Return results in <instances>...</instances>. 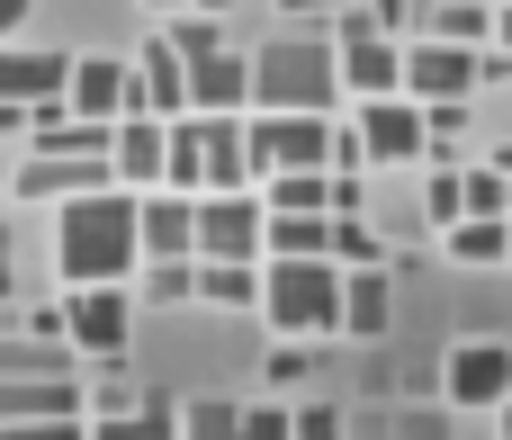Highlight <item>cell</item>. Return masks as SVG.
I'll return each mask as SVG.
<instances>
[{
    "mask_svg": "<svg viewBox=\"0 0 512 440\" xmlns=\"http://www.w3.org/2000/svg\"><path fill=\"white\" fill-rule=\"evenodd\" d=\"M135 189H90V198H63V225H54V270L63 288H126L135 279Z\"/></svg>",
    "mask_w": 512,
    "mask_h": 440,
    "instance_id": "6da1fadb",
    "label": "cell"
},
{
    "mask_svg": "<svg viewBox=\"0 0 512 440\" xmlns=\"http://www.w3.org/2000/svg\"><path fill=\"white\" fill-rule=\"evenodd\" d=\"M342 81H333V45L324 36H270L252 54V108H279V117H333Z\"/></svg>",
    "mask_w": 512,
    "mask_h": 440,
    "instance_id": "7a4b0ae2",
    "label": "cell"
},
{
    "mask_svg": "<svg viewBox=\"0 0 512 440\" xmlns=\"http://www.w3.org/2000/svg\"><path fill=\"white\" fill-rule=\"evenodd\" d=\"M261 315L279 342L342 333V270L333 261H261Z\"/></svg>",
    "mask_w": 512,
    "mask_h": 440,
    "instance_id": "3957f363",
    "label": "cell"
},
{
    "mask_svg": "<svg viewBox=\"0 0 512 440\" xmlns=\"http://www.w3.org/2000/svg\"><path fill=\"white\" fill-rule=\"evenodd\" d=\"M243 153H252V180H270V171H324V162H333V117L252 108V117H243Z\"/></svg>",
    "mask_w": 512,
    "mask_h": 440,
    "instance_id": "277c9868",
    "label": "cell"
},
{
    "mask_svg": "<svg viewBox=\"0 0 512 440\" xmlns=\"http://www.w3.org/2000/svg\"><path fill=\"white\" fill-rule=\"evenodd\" d=\"M189 261H261V198L252 189H207L198 198Z\"/></svg>",
    "mask_w": 512,
    "mask_h": 440,
    "instance_id": "5b68a950",
    "label": "cell"
},
{
    "mask_svg": "<svg viewBox=\"0 0 512 440\" xmlns=\"http://www.w3.org/2000/svg\"><path fill=\"white\" fill-rule=\"evenodd\" d=\"M63 342H72L81 360L117 369V360H126V288H72V297H63Z\"/></svg>",
    "mask_w": 512,
    "mask_h": 440,
    "instance_id": "8992f818",
    "label": "cell"
},
{
    "mask_svg": "<svg viewBox=\"0 0 512 440\" xmlns=\"http://www.w3.org/2000/svg\"><path fill=\"white\" fill-rule=\"evenodd\" d=\"M135 108V72L117 54H72L63 72V117H90V126H117Z\"/></svg>",
    "mask_w": 512,
    "mask_h": 440,
    "instance_id": "52a82bcc",
    "label": "cell"
},
{
    "mask_svg": "<svg viewBox=\"0 0 512 440\" xmlns=\"http://www.w3.org/2000/svg\"><path fill=\"white\" fill-rule=\"evenodd\" d=\"M414 108H441V99H468L477 90V54L468 45H441V36H423V45H405V81H396Z\"/></svg>",
    "mask_w": 512,
    "mask_h": 440,
    "instance_id": "ba28073f",
    "label": "cell"
},
{
    "mask_svg": "<svg viewBox=\"0 0 512 440\" xmlns=\"http://www.w3.org/2000/svg\"><path fill=\"white\" fill-rule=\"evenodd\" d=\"M0 189L9 198H90V189H108V153H27Z\"/></svg>",
    "mask_w": 512,
    "mask_h": 440,
    "instance_id": "9c48e42d",
    "label": "cell"
},
{
    "mask_svg": "<svg viewBox=\"0 0 512 440\" xmlns=\"http://www.w3.org/2000/svg\"><path fill=\"white\" fill-rule=\"evenodd\" d=\"M351 135H360V162H378V171H387V162H414V153H423V108H414L405 90H396V99H360V126H351Z\"/></svg>",
    "mask_w": 512,
    "mask_h": 440,
    "instance_id": "30bf717a",
    "label": "cell"
},
{
    "mask_svg": "<svg viewBox=\"0 0 512 440\" xmlns=\"http://www.w3.org/2000/svg\"><path fill=\"white\" fill-rule=\"evenodd\" d=\"M333 81H342L351 99H396L405 45H396V36H342V45H333Z\"/></svg>",
    "mask_w": 512,
    "mask_h": 440,
    "instance_id": "8fae6325",
    "label": "cell"
},
{
    "mask_svg": "<svg viewBox=\"0 0 512 440\" xmlns=\"http://www.w3.org/2000/svg\"><path fill=\"white\" fill-rule=\"evenodd\" d=\"M180 72H189V117H243L252 108V63L234 45H216V54L180 63Z\"/></svg>",
    "mask_w": 512,
    "mask_h": 440,
    "instance_id": "7c38bea8",
    "label": "cell"
},
{
    "mask_svg": "<svg viewBox=\"0 0 512 440\" xmlns=\"http://www.w3.org/2000/svg\"><path fill=\"white\" fill-rule=\"evenodd\" d=\"M189 234H198V198H180V189L135 198V252L144 261H189Z\"/></svg>",
    "mask_w": 512,
    "mask_h": 440,
    "instance_id": "4fadbf2b",
    "label": "cell"
},
{
    "mask_svg": "<svg viewBox=\"0 0 512 440\" xmlns=\"http://www.w3.org/2000/svg\"><path fill=\"white\" fill-rule=\"evenodd\" d=\"M441 387H450V405H504L512 396V351L504 342H459L450 369H441Z\"/></svg>",
    "mask_w": 512,
    "mask_h": 440,
    "instance_id": "5bb4252c",
    "label": "cell"
},
{
    "mask_svg": "<svg viewBox=\"0 0 512 440\" xmlns=\"http://www.w3.org/2000/svg\"><path fill=\"white\" fill-rule=\"evenodd\" d=\"M108 180L117 189H162V117H117L108 126Z\"/></svg>",
    "mask_w": 512,
    "mask_h": 440,
    "instance_id": "9a60e30c",
    "label": "cell"
},
{
    "mask_svg": "<svg viewBox=\"0 0 512 440\" xmlns=\"http://www.w3.org/2000/svg\"><path fill=\"white\" fill-rule=\"evenodd\" d=\"M189 135H198V198H207V189H252L243 117H189Z\"/></svg>",
    "mask_w": 512,
    "mask_h": 440,
    "instance_id": "2e32d148",
    "label": "cell"
},
{
    "mask_svg": "<svg viewBox=\"0 0 512 440\" xmlns=\"http://www.w3.org/2000/svg\"><path fill=\"white\" fill-rule=\"evenodd\" d=\"M126 72H135V117H162V126H171V117H189V72H180V54H171L162 36H153Z\"/></svg>",
    "mask_w": 512,
    "mask_h": 440,
    "instance_id": "e0dca14e",
    "label": "cell"
},
{
    "mask_svg": "<svg viewBox=\"0 0 512 440\" xmlns=\"http://www.w3.org/2000/svg\"><path fill=\"white\" fill-rule=\"evenodd\" d=\"M63 72H72V54H54V45H0V99L9 108L63 99Z\"/></svg>",
    "mask_w": 512,
    "mask_h": 440,
    "instance_id": "ac0fdd59",
    "label": "cell"
},
{
    "mask_svg": "<svg viewBox=\"0 0 512 440\" xmlns=\"http://www.w3.org/2000/svg\"><path fill=\"white\" fill-rule=\"evenodd\" d=\"M396 315V288H387V261L378 270H342V333L351 342H378Z\"/></svg>",
    "mask_w": 512,
    "mask_h": 440,
    "instance_id": "d6986e66",
    "label": "cell"
},
{
    "mask_svg": "<svg viewBox=\"0 0 512 440\" xmlns=\"http://www.w3.org/2000/svg\"><path fill=\"white\" fill-rule=\"evenodd\" d=\"M81 414V378H0V423H45Z\"/></svg>",
    "mask_w": 512,
    "mask_h": 440,
    "instance_id": "ffe728a7",
    "label": "cell"
},
{
    "mask_svg": "<svg viewBox=\"0 0 512 440\" xmlns=\"http://www.w3.org/2000/svg\"><path fill=\"white\" fill-rule=\"evenodd\" d=\"M270 216H333V171H270V189H252Z\"/></svg>",
    "mask_w": 512,
    "mask_h": 440,
    "instance_id": "44dd1931",
    "label": "cell"
},
{
    "mask_svg": "<svg viewBox=\"0 0 512 440\" xmlns=\"http://www.w3.org/2000/svg\"><path fill=\"white\" fill-rule=\"evenodd\" d=\"M189 297L198 306H261V261H198Z\"/></svg>",
    "mask_w": 512,
    "mask_h": 440,
    "instance_id": "7402d4cb",
    "label": "cell"
},
{
    "mask_svg": "<svg viewBox=\"0 0 512 440\" xmlns=\"http://www.w3.org/2000/svg\"><path fill=\"white\" fill-rule=\"evenodd\" d=\"M261 261H324V216H270L261 207Z\"/></svg>",
    "mask_w": 512,
    "mask_h": 440,
    "instance_id": "603a6c76",
    "label": "cell"
},
{
    "mask_svg": "<svg viewBox=\"0 0 512 440\" xmlns=\"http://www.w3.org/2000/svg\"><path fill=\"white\" fill-rule=\"evenodd\" d=\"M324 261H333V270H378L387 243H378L369 216H324Z\"/></svg>",
    "mask_w": 512,
    "mask_h": 440,
    "instance_id": "cb8c5ba5",
    "label": "cell"
},
{
    "mask_svg": "<svg viewBox=\"0 0 512 440\" xmlns=\"http://www.w3.org/2000/svg\"><path fill=\"white\" fill-rule=\"evenodd\" d=\"M0 378H72V342H36V333H0Z\"/></svg>",
    "mask_w": 512,
    "mask_h": 440,
    "instance_id": "d4e9b609",
    "label": "cell"
},
{
    "mask_svg": "<svg viewBox=\"0 0 512 440\" xmlns=\"http://www.w3.org/2000/svg\"><path fill=\"white\" fill-rule=\"evenodd\" d=\"M432 36L486 54V45H495V0H441V9H432Z\"/></svg>",
    "mask_w": 512,
    "mask_h": 440,
    "instance_id": "484cf974",
    "label": "cell"
},
{
    "mask_svg": "<svg viewBox=\"0 0 512 440\" xmlns=\"http://www.w3.org/2000/svg\"><path fill=\"white\" fill-rule=\"evenodd\" d=\"M441 243H450V261L486 270V261H504V216H459V225H441Z\"/></svg>",
    "mask_w": 512,
    "mask_h": 440,
    "instance_id": "4316f807",
    "label": "cell"
},
{
    "mask_svg": "<svg viewBox=\"0 0 512 440\" xmlns=\"http://www.w3.org/2000/svg\"><path fill=\"white\" fill-rule=\"evenodd\" d=\"M234 432H243V405H225V396H198L180 414V440H234Z\"/></svg>",
    "mask_w": 512,
    "mask_h": 440,
    "instance_id": "83f0119b",
    "label": "cell"
},
{
    "mask_svg": "<svg viewBox=\"0 0 512 440\" xmlns=\"http://www.w3.org/2000/svg\"><path fill=\"white\" fill-rule=\"evenodd\" d=\"M162 45H171L180 63H198V54H216V45H225V27H216L207 9H189V18H171V36H162Z\"/></svg>",
    "mask_w": 512,
    "mask_h": 440,
    "instance_id": "f1b7e54d",
    "label": "cell"
},
{
    "mask_svg": "<svg viewBox=\"0 0 512 440\" xmlns=\"http://www.w3.org/2000/svg\"><path fill=\"white\" fill-rule=\"evenodd\" d=\"M459 216H504V171H495V162L459 171Z\"/></svg>",
    "mask_w": 512,
    "mask_h": 440,
    "instance_id": "f546056e",
    "label": "cell"
},
{
    "mask_svg": "<svg viewBox=\"0 0 512 440\" xmlns=\"http://www.w3.org/2000/svg\"><path fill=\"white\" fill-rule=\"evenodd\" d=\"M189 270H198V261H135V279H144L153 306H180V297H189Z\"/></svg>",
    "mask_w": 512,
    "mask_h": 440,
    "instance_id": "4dcf8cb0",
    "label": "cell"
},
{
    "mask_svg": "<svg viewBox=\"0 0 512 440\" xmlns=\"http://www.w3.org/2000/svg\"><path fill=\"white\" fill-rule=\"evenodd\" d=\"M153 423H162L153 405H126V414H99V423H81V440H144Z\"/></svg>",
    "mask_w": 512,
    "mask_h": 440,
    "instance_id": "1f68e13d",
    "label": "cell"
},
{
    "mask_svg": "<svg viewBox=\"0 0 512 440\" xmlns=\"http://www.w3.org/2000/svg\"><path fill=\"white\" fill-rule=\"evenodd\" d=\"M288 440H342V405H297L288 414Z\"/></svg>",
    "mask_w": 512,
    "mask_h": 440,
    "instance_id": "d6a6232c",
    "label": "cell"
},
{
    "mask_svg": "<svg viewBox=\"0 0 512 440\" xmlns=\"http://www.w3.org/2000/svg\"><path fill=\"white\" fill-rule=\"evenodd\" d=\"M423 216H432V225H459V171H432V189H423Z\"/></svg>",
    "mask_w": 512,
    "mask_h": 440,
    "instance_id": "836d02e7",
    "label": "cell"
},
{
    "mask_svg": "<svg viewBox=\"0 0 512 440\" xmlns=\"http://www.w3.org/2000/svg\"><path fill=\"white\" fill-rule=\"evenodd\" d=\"M0 440H81V414H45V423H0Z\"/></svg>",
    "mask_w": 512,
    "mask_h": 440,
    "instance_id": "e575fe53",
    "label": "cell"
},
{
    "mask_svg": "<svg viewBox=\"0 0 512 440\" xmlns=\"http://www.w3.org/2000/svg\"><path fill=\"white\" fill-rule=\"evenodd\" d=\"M234 440H288V405H243V432Z\"/></svg>",
    "mask_w": 512,
    "mask_h": 440,
    "instance_id": "d590c367",
    "label": "cell"
},
{
    "mask_svg": "<svg viewBox=\"0 0 512 440\" xmlns=\"http://www.w3.org/2000/svg\"><path fill=\"white\" fill-rule=\"evenodd\" d=\"M261 369H270V387H297V378H306V342H279Z\"/></svg>",
    "mask_w": 512,
    "mask_h": 440,
    "instance_id": "8d00e7d4",
    "label": "cell"
},
{
    "mask_svg": "<svg viewBox=\"0 0 512 440\" xmlns=\"http://www.w3.org/2000/svg\"><path fill=\"white\" fill-rule=\"evenodd\" d=\"M360 9H369V27H378V36H396V27H405V9H414V0H360Z\"/></svg>",
    "mask_w": 512,
    "mask_h": 440,
    "instance_id": "74e56055",
    "label": "cell"
},
{
    "mask_svg": "<svg viewBox=\"0 0 512 440\" xmlns=\"http://www.w3.org/2000/svg\"><path fill=\"white\" fill-rule=\"evenodd\" d=\"M18 18H27V0H0V45H18Z\"/></svg>",
    "mask_w": 512,
    "mask_h": 440,
    "instance_id": "f35d334b",
    "label": "cell"
},
{
    "mask_svg": "<svg viewBox=\"0 0 512 440\" xmlns=\"http://www.w3.org/2000/svg\"><path fill=\"white\" fill-rule=\"evenodd\" d=\"M288 18H324V9H351V0H279Z\"/></svg>",
    "mask_w": 512,
    "mask_h": 440,
    "instance_id": "ab89813d",
    "label": "cell"
},
{
    "mask_svg": "<svg viewBox=\"0 0 512 440\" xmlns=\"http://www.w3.org/2000/svg\"><path fill=\"white\" fill-rule=\"evenodd\" d=\"M495 54H512V0H495Z\"/></svg>",
    "mask_w": 512,
    "mask_h": 440,
    "instance_id": "60d3db41",
    "label": "cell"
},
{
    "mask_svg": "<svg viewBox=\"0 0 512 440\" xmlns=\"http://www.w3.org/2000/svg\"><path fill=\"white\" fill-rule=\"evenodd\" d=\"M9 135H27V108H9V99H0V144H9Z\"/></svg>",
    "mask_w": 512,
    "mask_h": 440,
    "instance_id": "b9f144b4",
    "label": "cell"
},
{
    "mask_svg": "<svg viewBox=\"0 0 512 440\" xmlns=\"http://www.w3.org/2000/svg\"><path fill=\"white\" fill-rule=\"evenodd\" d=\"M189 9H207V18H225V9H243V0H189Z\"/></svg>",
    "mask_w": 512,
    "mask_h": 440,
    "instance_id": "7bdbcfd3",
    "label": "cell"
},
{
    "mask_svg": "<svg viewBox=\"0 0 512 440\" xmlns=\"http://www.w3.org/2000/svg\"><path fill=\"white\" fill-rule=\"evenodd\" d=\"M144 440H180V423H171V414H162V423H153V432H144Z\"/></svg>",
    "mask_w": 512,
    "mask_h": 440,
    "instance_id": "ee69618b",
    "label": "cell"
},
{
    "mask_svg": "<svg viewBox=\"0 0 512 440\" xmlns=\"http://www.w3.org/2000/svg\"><path fill=\"white\" fill-rule=\"evenodd\" d=\"M495 171H504V180H512V144H504V153H495Z\"/></svg>",
    "mask_w": 512,
    "mask_h": 440,
    "instance_id": "f6af8a7d",
    "label": "cell"
},
{
    "mask_svg": "<svg viewBox=\"0 0 512 440\" xmlns=\"http://www.w3.org/2000/svg\"><path fill=\"white\" fill-rule=\"evenodd\" d=\"M495 414H504V440H512V396H504V405H495Z\"/></svg>",
    "mask_w": 512,
    "mask_h": 440,
    "instance_id": "bcb514c9",
    "label": "cell"
},
{
    "mask_svg": "<svg viewBox=\"0 0 512 440\" xmlns=\"http://www.w3.org/2000/svg\"><path fill=\"white\" fill-rule=\"evenodd\" d=\"M504 261H512V216H504Z\"/></svg>",
    "mask_w": 512,
    "mask_h": 440,
    "instance_id": "7dc6e473",
    "label": "cell"
},
{
    "mask_svg": "<svg viewBox=\"0 0 512 440\" xmlns=\"http://www.w3.org/2000/svg\"><path fill=\"white\" fill-rule=\"evenodd\" d=\"M153 9H189V0H153Z\"/></svg>",
    "mask_w": 512,
    "mask_h": 440,
    "instance_id": "c3c4849f",
    "label": "cell"
},
{
    "mask_svg": "<svg viewBox=\"0 0 512 440\" xmlns=\"http://www.w3.org/2000/svg\"><path fill=\"white\" fill-rule=\"evenodd\" d=\"M504 216H512V180H504Z\"/></svg>",
    "mask_w": 512,
    "mask_h": 440,
    "instance_id": "681fc988",
    "label": "cell"
}]
</instances>
